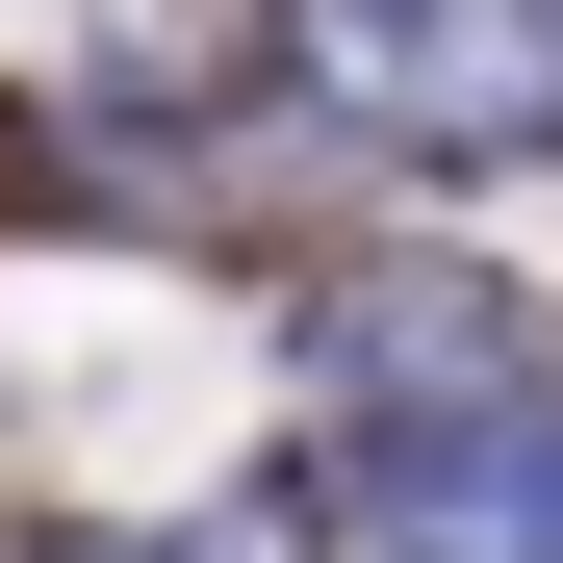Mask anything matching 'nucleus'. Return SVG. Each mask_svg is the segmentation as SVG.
Listing matches in <instances>:
<instances>
[{"label":"nucleus","mask_w":563,"mask_h":563,"mask_svg":"<svg viewBox=\"0 0 563 563\" xmlns=\"http://www.w3.org/2000/svg\"><path fill=\"white\" fill-rule=\"evenodd\" d=\"M358 103H435V129H512L563 103V0H308Z\"/></svg>","instance_id":"obj_1"}]
</instances>
